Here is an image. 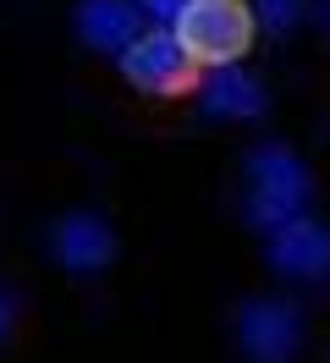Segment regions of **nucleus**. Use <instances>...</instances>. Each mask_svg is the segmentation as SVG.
Listing matches in <instances>:
<instances>
[{
	"instance_id": "nucleus-1",
	"label": "nucleus",
	"mask_w": 330,
	"mask_h": 363,
	"mask_svg": "<svg viewBox=\"0 0 330 363\" xmlns=\"http://www.w3.org/2000/svg\"><path fill=\"white\" fill-rule=\"evenodd\" d=\"M242 177H248V199H242V215L248 226L275 231L286 226L292 215H303L308 193H314V177L308 165L286 143H253L248 160H242Z\"/></svg>"
},
{
	"instance_id": "nucleus-9",
	"label": "nucleus",
	"mask_w": 330,
	"mask_h": 363,
	"mask_svg": "<svg viewBox=\"0 0 330 363\" xmlns=\"http://www.w3.org/2000/svg\"><path fill=\"white\" fill-rule=\"evenodd\" d=\"M248 11H253V23H264L275 39H286L292 28L303 23V11H308V0H248Z\"/></svg>"
},
{
	"instance_id": "nucleus-3",
	"label": "nucleus",
	"mask_w": 330,
	"mask_h": 363,
	"mask_svg": "<svg viewBox=\"0 0 330 363\" xmlns=\"http://www.w3.org/2000/svg\"><path fill=\"white\" fill-rule=\"evenodd\" d=\"M116 67L138 94L149 99H182V94L198 89V61L176 45L171 28H154V33H138L127 50H116Z\"/></svg>"
},
{
	"instance_id": "nucleus-8",
	"label": "nucleus",
	"mask_w": 330,
	"mask_h": 363,
	"mask_svg": "<svg viewBox=\"0 0 330 363\" xmlns=\"http://www.w3.org/2000/svg\"><path fill=\"white\" fill-rule=\"evenodd\" d=\"M116 253V231L99 220V215H66L55 226V259H61L72 275H94L110 264Z\"/></svg>"
},
{
	"instance_id": "nucleus-4",
	"label": "nucleus",
	"mask_w": 330,
	"mask_h": 363,
	"mask_svg": "<svg viewBox=\"0 0 330 363\" xmlns=\"http://www.w3.org/2000/svg\"><path fill=\"white\" fill-rule=\"evenodd\" d=\"M237 347L248 363H292L303 347V319L292 303L275 297H248L237 308Z\"/></svg>"
},
{
	"instance_id": "nucleus-7",
	"label": "nucleus",
	"mask_w": 330,
	"mask_h": 363,
	"mask_svg": "<svg viewBox=\"0 0 330 363\" xmlns=\"http://www.w3.org/2000/svg\"><path fill=\"white\" fill-rule=\"evenodd\" d=\"M72 28L88 50H127L143 28V11L132 0H77L72 11Z\"/></svg>"
},
{
	"instance_id": "nucleus-2",
	"label": "nucleus",
	"mask_w": 330,
	"mask_h": 363,
	"mask_svg": "<svg viewBox=\"0 0 330 363\" xmlns=\"http://www.w3.org/2000/svg\"><path fill=\"white\" fill-rule=\"evenodd\" d=\"M253 28L259 23H253L248 0H187L176 11L171 33L198 67H237L253 50Z\"/></svg>"
},
{
	"instance_id": "nucleus-6",
	"label": "nucleus",
	"mask_w": 330,
	"mask_h": 363,
	"mask_svg": "<svg viewBox=\"0 0 330 363\" xmlns=\"http://www.w3.org/2000/svg\"><path fill=\"white\" fill-rule=\"evenodd\" d=\"M193 94H198V105L209 116H220V121H259L270 111L264 89L242 67H209V77H198Z\"/></svg>"
},
{
	"instance_id": "nucleus-10",
	"label": "nucleus",
	"mask_w": 330,
	"mask_h": 363,
	"mask_svg": "<svg viewBox=\"0 0 330 363\" xmlns=\"http://www.w3.org/2000/svg\"><path fill=\"white\" fill-rule=\"evenodd\" d=\"M187 0H143V11L149 17H160V23H176V11H182Z\"/></svg>"
},
{
	"instance_id": "nucleus-11",
	"label": "nucleus",
	"mask_w": 330,
	"mask_h": 363,
	"mask_svg": "<svg viewBox=\"0 0 330 363\" xmlns=\"http://www.w3.org/2000/svg\"><path fill=\"white\" fill-rule=\"evenodd\" d=\"M11 325H17V303H11V297L0 292V341L11 336Z\"/></svg>"
},
{
	"instance_id": "nucleus-5",
	"label": "nucleus",
	"mask_w": 330,
	"mask_h": 363,
	"mask_svg": "<svg viewBox=\"0 0 330 363\" xmlns=\"http://www.w3.org/2000/svg\"><path fill=\"white\" fill-rule=\"evenodd\" d=\"M264 259L270 270H281L286 281H325L330 275V231L308 215H292L286 226L270 231L264 242Z\"/></svg>"
}]
</instances>
